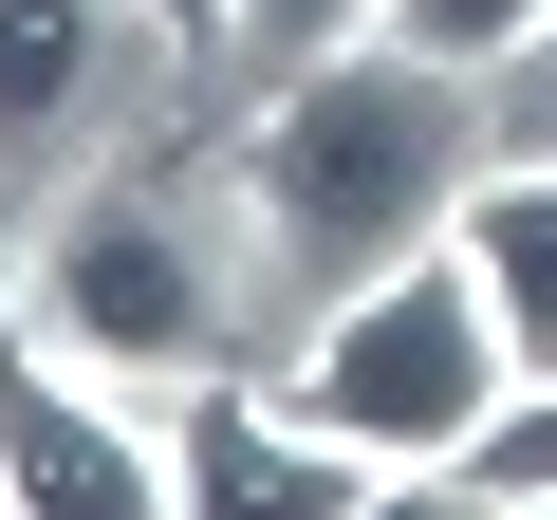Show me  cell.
Instances as JSON below:
<instances>
[{"instance_id":"6da1fadb","label":"cell","mask_w":557,"mask_h":520,"mask_svg":"<svg viewBox=\"0 0 557 520\" xmlns=\"http://www.w3.org/2000/svg\"><path fill=\"white\" fill-rule=\"evenodd\" d=\"M483 168V75L409 57V38H335V57H278L260 131H242V223H260V280L278 298H354L372 260L446 242Z\"/></svg>"},{"instance_id":"7a4b0ae2","label":"cell","mask_w":557,"mask_h":520,"mask_svg":"<svg viewBox=\"0 0 557 520\" xmlns=\"http://www.w3.org/2000/svg\"><path fill=\"white\" fill-rule=\"evenodd\" d=\"M298 391L354 465H391V483H446L483 428H502V391H520V354H502V317H483V280H465V242H409V260H372L354 298H317V335H298Z\"/></svg>"},{"instance_id":"3957f363","label":"cell","mask_w":557,"mask_h":520,"mask_svg":"<svg viewBox=\"0 0 557 520\" xmlns=\"http://www.w3.org/2000/svg\"><path fill=\"white\" fill-rule=\"evenodd\" d=\"M20 298H38V335H57L94 391H186V372H223V260H205V223H186L168 186H75V205L20 242Z\"/></svg>"},{"instance_id":"277c9868","label":"cell","mask_w":557,"mask_h":520,"mask_svg":"<svg viewBox=\"0 0 557 520\" xmlns=\"http://www.w3.org/2000/svg\"><path fill=\"white\" fill-rule=\"evenodd\" d=\"M0 502L20 520H168V428H131L20 298V223H0Z\"/></svg>"},{"instance_id":"5b68a950","label":"cell","mask_w":557,"mask_h":520,"mask_svg":"<svg viewBox=\"0 0 557 520\" xmlns=\"http://www.w3.org/2000/svg\"><path fill=\"white\" fill-rule=\"evenodd\" d=\"M168 502L205 520V502H278V520H354V502H391V465H354L298 391H242V372H186V409H168Z\"/></svg>"},{"instance_id":"8992f818","label":"cell","mask_w":557,"mask_h":520,"mask_svg":"<svg viewBox=\"0 0 557 520\" xmlns=\"http://www.w3.org/2000/svg\"><path fill=\"white\" fill-rule=\"evenodd\" d=\"M446 242H465V280H483L502 354L557 372V149H483L465 205H446Z\"/></svg>"},{"instance_id":"52a82bcc","label":"cell","mask_w":557,"mask_h":520,"mask_svg":"<svg viewBox=\"0 0 557 520\" xmlns=\"http://www.w3.org/2000/svg\"><path fill=\"white\" fill-rule=\"evenodd\" d=\"M112 20H131V0H0V168H38L112 94Z\"/></svg>"},{"instance_id":"ba28073f","label":"cell","mask_w":557,"mask_h":520,"mask_svg":"<svg viewBox=\"0 0 557 520\" xmlns=\"http://www.w3.org/2000/svg\"><path fill=\"white\" fill-rule=\"evenodd\" d=\"M446 502H502V520H539V502H557V372H520V391H502V428L446 465Z\"/></svg>"},{"instance_id":"9c48e42d","label":"cell","mask_w":557,"mask_h":520,"mask_svg":"<svg viewBox=\"0 0 557 520\" xmlns=\"http://www.w3.org/2000/svg\"><path fill=\"white\" fill-rule=\"evenodd\" d=\"M539 20H557V0H391L372 38H409V57H446V75H502Z\"/></svg>"},{"instance_id":"30bf717a","label":"cell","mask_w":557,"mask_h":520,"mask_svg":"<svg viewBox=\"0 0 557 520\" xmlns=\"http://www.w3.org/2000/svg\"><path fill=\"white\" fill-rule=\"evenodd\" d=\"M483 149H557V20H539L502 75H483Z\"/></svg>"},{"instance_id":"8fae6325","label":"cell","mask_w":557,"mask_h":520,"mask_svg":"<svg viewBox=\"0 0 557 520\" xmlns=\"http://www.w3.org/2000/svg\"><path fill=\"white\" fill-rule=\"evenodd\" d=\"M372 20H391V0H242L260 57H335V38H372Z\"/></svg>"}]
</instances>
